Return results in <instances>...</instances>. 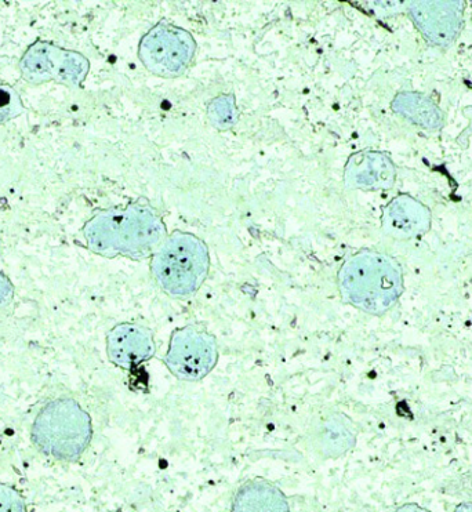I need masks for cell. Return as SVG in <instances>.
I'll list each match as a JSON object with an SVG mask.
<instances>
[{
	"instance_id": "cell-10",
	"label": "cell",
	"mask_w": 472,
	"mask_h": 512,
	"mask_svg": "<svg viewBox=\"0 0 472 512\" xmlns=\"http://www.w3.org/2000/svg\"><path fill=\"white\" fill-rule=\"evenodd\" d=\"M397 179V170L387 155L363 151L348 159L344 183L351 190H388Z\"/></svg>"
},
{
	"instance_id": "cell-6",
	"label": "cell",
	"mask_w": 472,
	"mask_h": 512,
	"mask_svg": "<svg viewBox=\"0 0 472 512\" xmlns=\"http://www.w3.org/2000/svg\"><path fill=\"white\" fill-rule=\"evenodd\" d=\"M219 361L216 337L199 325L174 330L165 355L166 368L183 381H201Z\"/></svg>"
},
{
	"instance_id": "cell-8",
	"label": "cell",
	"mask_w": 472,
	"mask_h": 512,
	"mask_svg": "<svg viewBox=\"0 0 472 512\" xmlns=\"http://www.w3.org/2000/svg\"><path fill=\"white\" fill-rule=\"evenodd\" d=\"M154 334L137 323H119L107 334V354L116 368L133 370L154 358Z\"/></svg>"
},
{
	"instance_id": "cell-9",
	"label": "cell",
	"mask_w": 472,
	"mask_h": 512,
	"mask_svg": "<svg viewBox=\"0 0 472 512\" xmlns=\"http://www.w3.org/2000/svg\"><path fill=\"white\" fill-rule=\"evenodd\" d=\"M357 441V430L347 416L328 410L312 421L306 434V446L322 459H337L346 455Z\"/></svg>"
},
{
	"instance_id": "cell-7",
	"label": "cell",
	"mask_w": 472,
	"mask_h": 512,
	"mask_svg": "<svg viewBox=\"0 0 472 512\" xmlns=\"http://www.w3.org/2000/svg\"><path fill=\"white\" fill-rule=\"evenodd\" d=\"M409 13L428 43L432 46L448 47L460 34L464 3L415 2L410 3Z\"/></svg>"
},
{
	"instance_id": "cell-2",
	"label": "cell",
	"mask_w": 472,
	"mask_h": 512,
	"mask_svg": "<svg viewBox=\"0 0 472 512\" xmlns=\"http://www.w3.org/2000/svg\"><path fill=\"white\" fill-rule=\"evenodd\" d=\"M341 297L347 304L372 315L390 311L403 292L397 260L376 250L355 253L337 274Z\"/></svg>"
},
{
	"instance_id": "cell-3",
	"label": "cell",
	"mask_w": 472,
	"mask_h": 512,
	"mask_svg": "<svg viewBox=\"0 0 472 512\" xmlns=\"http://www.w3.org/2000/svg\"><path fill=\"white\" fill-rule=\"evenodd\" d=\"M210 270L206 243L190 232L174 231L151 257L156 285L167 296L187 299L202 288Z\"/></svg>"
},
{
	"instance_id": "cell-4",
	"label": "cell",
	"mask_w": 472,
	"mask_h": 512,
	"mask_svg": "<svg viewBox=\"0 0 472 512\" xmlns=\"http://www.w3.org/2000/svg\"><path fill=\"white\" fill-rule=\"evenodd\" d=\"M31 437L43 455L61 461H75L86 452L92 441V419L75 399H54L36 416Z\"/></svg>"
},
{
	"instance_id": "cell-17",
	"label": "cell",
	"mask_w": 472,
	"mask_h": 512,
	"mask_svg": "<svg viewBox=\"0 0 472 512\" xmlns=\"http://www.w3.org/2000/svg\"><path fill=\"white\" fill-rule=\"evenodd\" d=\"M10 300H12V285L0 275V308L5 307Z\"/></svg>"
},
{
	"instance_id": "cell-13",
	"label": "cell",
	"mask_w": 472,
	"mask_h": 512,
	"mask_svg": "<svg viewBox=\"0 0 472 512\" xmlns=\"http://www.w3.org/2000/svg\"><path fill=\"white\" fill-rule=\"evenodd\" d=\"M394 110L423 129L435 130L442 126V112L424 94L402 93L394 100Z\"/></svg>"
},
{
	"instance_id": "cell-14",
	"label": "cell",
	"mask_w": 472,
	"mask_h": 512,
	"mask_svg": "<svg viewBox=\"0 0 472 512\" xmlns=\"http://www.w3.org/2000/svg\"><path fill=\"white\" fill-rule=\"evenodd\" d=\"M234 96L216 98L209 107L210 122L219 129H230L236 121Z\"/></svg>"
},
{
	"instance_id": "cell-15",
	"label": "cell",
	"mask_w": 472,
	"mask_h": 512,
	"mask_svg": "<svg viewBox=\"0 0 472 512\" xmlns=\"http://www.w3.org/2000/svg\"><path fill=\"white\" fill-rule=\"evenodd\" d=\"M20 97L13 89L0 86V123L9 121L23 110Z\"/></svg>"
},
{
	"instance_id": "cell-5",
	"label": "cell",
	"mask_w": 472,
	"mask_h": 512,
	"mask_svg": "<svg viewBox=\"0 0 472 512\" xmlns=\"http://www.w3.org/2000/svg\"><path fill=\"white\" fill-rule=\"evenodd\" d=\"M195 39L176 25L161 23L152 27L141 39L139 57L151 74L177 78L187 72L194 61Z\"/></svg>"
},
{
	"instance_id": "cell-11",
	"label": "cell",
	"mask_w": 472,
	"mask_h": 512,
	"mask_svg": "<svg viewBox=\"0 0 472 512\" xmlns=\"http://www.w3.org/2000/svg\"><path fill=\"white\" fill-rule=\"evenodd\" d=\"M383 231L399 241L420 238L431 227V212L427 206L409 195H399L384 209Z\"/></svg>"
},
{
	"instance_id": "cell-1",
	"label": "cell",
	"mask_w": 472,
	"mask_h": 512,
	"mask_svg": "<svg viewBox=\"0 0 472 512\" xmlns=\"http://www.w3.org/2000/svg\"><path fill=\"white\" fill-rule=\"evenodd\" d=\"M167 235L161 214L148 202L105 210L85 228L90 250L110 259L119 256L148 259L154 256Z\"/></svg>"
},
{
	"instance_id": "cell-16",
	"label": "cell",
	"mask_w": 472,
	"mask_h": 512,
	"mask_svg": "<svg viewBox=\"0 0 472 512\" xmlns=\"http://www.w3.org/2000/svg\"><path fill=\"white\" fill-rule=\"evenodd\" d=\"M0 512H27L20 492L3 482H0Z\"/></svg>"
},
{
	"instance_id": "cell-12",
	"label": "cell",
	"mask_w": 472,
	"mask_h": 512,
	"mask_svg": "<svg viewBox=\"0 0 472 512\" xmlns=\"http://www.w3.org/2000/svg\"><path fill=\"white\" fill-rule=\"evenodd\" d=\"M231 512H292L285 493L278 486L253 479L236 490Z\"/></svg>"
}]
</instances>
